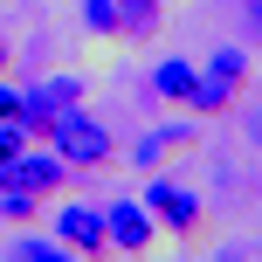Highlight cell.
Instances as JSON below:
<instances>
[{"label": "cell", "instance_id": "cell-6", "mask_svg": "<svg viewBox=\"0 0 262 262\" xmlns=\"http://www.w3.org/2000/svg\"><path fill=\"white\" fill-rule=\"evenodd\" d=\"M193 76H200V62L193 55H159L152 62V97L166 111H186V97H193Z\"/></svg>", "mask_w": 262, "mask_h": 262}, {"label": "cell", "instance_id": "cell-14", "mask_svg": "<svg viewBox=\"0 0 262 262\" xmlns=\"http://www.w3.org/2000/svg\"><path fill=\"white\" fill-rule=\"evenodd\" d=\"M242 28H249V35L262 41V0H242Z\"/></svg>", "mask_w": 262, "mask_h": 262}, {"label": "cell", "instance_id": "cell-11", "mask_svg": "<svg viewBox=\"0 0 262 262\" xmlns=\"http://www.w3.org/2000/svg\"><path fill=\"white\" fill-rule=\"evenodd\" d=\"M14 255H21V262H62L69 249L55 242V228H49V235H35V228H21V235H14Z\"/></svg>", "mask_w": 262, "mask_h": 262}, {"label": "cell", "instance_id": "cell-16", "mask_svg": "<svg viewBox=\"0 0 262 262\" xmlns=\"http://www.w3.org/2000/svg\"><path fill=\"white\" fill-rule=\"evenodd\" d=\"M7 62H14V41H7V28H0V76H7Z\"/></svg>", "mask_w": 262, "mask_h": 262}, {"label": "cell", "instance_id": "cell-4", "mask_svg": "<svg viewBox=\"0 0 262 262\" xmlns=\"http://www.w3.org/2000/svg\"><path fill=\"white\" fill-rule=\"evenodd\" d=\"M55 242H62L69 255H104L111 235H104V207H90V200H62V207L49 214Z\"/></svg>", "mask_w": 262, "mask_h": 262}, {"label": "cell", "instance_id": "cell-1", "mask_svg": "<svg viewBox=\"0 0 262 262\" xmlns=\"http://www.w3.org/2000/svg\"><path fill=\"white\" fill-rule=\"evenodd\" d=\"M249 76H255V55L249 49H214L207 62H200V76H193V97H186V111H193L200 124L207 118H235L242 111V90H249Z\"/></svg>", "mask_w": 262, "mask_h": 262}, {"label": "cell", "instance_id": "cell-12", "mask_svg": "<svg viewBox=\"0 0 262 262\" xmlns=\"http://www.w3.org/2000/svg\"><path fill=\"white\" fill-rule=\"evenodd\" d=\"M49 124H55V111L41 104V90H21V131L28 138H49Z\"/></svg>", "mask_w": 262, "mask_h": 262}, {"label": "cell", "instance_id": "cell-15", "mask_svg": "<svg viewBox=\"0 0 262 262\" xmlns=\"http://www.w3.org/2000/svg\"><path fill=\"white\" fill-rule=\"evenodd\" d=\"M242 131H249V138H255V145H262V104H255V111H249V118H242Z\"/></svg>", "mask_w": 262, "mask_h": 262}, {"label": "cell", "instance_id": "cell-8", "mask_svg": "<svg viewBox=\"0 0 262 262\" xmlns=\"http://www.w3.org/2000/svg\"><path fill=\"white\" fill-rule=\"evenodd\" d=\"M49 214V193H28V186H0V221L7 228H35Z\"/></svg>", "mask_w": 262, "mask_h": 262}, {"label": "cell", "instance_id": "cell-10", "mask_svg": "<svg viewBox=\"0 0 262 262\" xmlns=\"http://www.w3.org/2000/svg\"><path fill=\"white\" fill-rule=\"evenodd\" d=\"M35 90H41V104H49V111H69V104L90 97V83H83V76H41Z\"/></svg>", "mask_w": 262, "mask_h": 262}, {"label": "cell", "instance_id": "cell-7", "mask_svg": "<svg viewBox=\"0 0 262 262\" xmlns=\"http://www.w3.org/2000/svg\"><path fill=\"white\" fill-rule=\"evenodd\" d=\"M193 138H200L193 124H159V131H145V138L131 145V166H138V172H159V166H166L172 152H186Z\"/></svg>", "mask_w": 262, "mask_h": 262}, {"label": "cell", "instance_id": "cell-3", "mask_svg": "<svg viewBox=\"0 0 262 262\" xmlns=\"http://www.w3.org/2000/svg\"><path fill=\"white\" fill-rule=\"evenodd\" d=\"M145 207H152V221H159V235H180V242H200V228H207V207H200V193L193 186H180V180H159L152 172V186H145Z\"/></svg>", "mask_w": 262, "mask_h": 262}, {"label": "cell", "instance_id": "cell-13", "mask_svg": "<svg viewBox=\"0 0 262 262\" xmlns=\"http://www.w3.org/2000/svg\"><path fill=\"white\" fill-rule=\"evenodd\" d=\"M21 145H35V138H28V131L14 124V118H0V166H7V159L21 152Z\"/></svg>", "mask_w": 262, "mask_h": 262}, {"label": "cell", "instance_id": "cell-9", "mask_svg": "<svg viewBox=\"0 0 262 262\" xmlns=\"http://www.w3.org/2000/svg\"><path fill=\"white\" fill-rule=\"evenodd\" d=\"M83 35L124 41V14H118V0H83Z\"/></svg>", "mask_w": 262, "mask_h": 262}, {"label": "cell", "instance_id": "cell-5", "mask_svg": "<svg viewBox=\"0 0 262 262\" xmlns=\"http://www.w3.org/2000/svg\"><path fill=\"white\" fill-rule=\"evenodd\" d=\"M104 235H111V249H118V255L159 249V221H152L145 200H111V207H104Z\"/></svg>", "mask_w": 262, "mask_h": 262}, {"label": "cell", "instance_id": "cell-2", "mask_svg": "<svg viewBox=\"0 0 262 262\" xmlns=\"http://www.w3.org/2000/svg\"><path fill=\"white\" fill-rule=\"evenodd\" d=\"M49 145H55V159H62L69 172H104L111 159H118V131L97 118L90 104H69V111H55Z\"/></svg>", "mask_w": 262, "mask_h": 262}]
</instances>
